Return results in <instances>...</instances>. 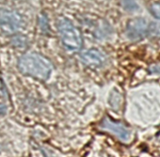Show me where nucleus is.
Here are the masks:
<instances>
[{"label": "nucleus", "mask_w": 160, "mask_h": 157, "mask_svg": "<svg viewBox=\"0 0 160 157\" xmlns=\"http://www.w3.org/2000/svg\"><path fill=\"white\" fill-rule=\"evenodd\" d=\"M122 5L126 11L133 12V11L138 10V8L137 3L134 1V0H122Z\"/></svg>", "instance_id": "7"}, {"label": "nucleus", "mask_w": 160, "mask_h": 157, "mask_svg": "<svg viewBox=\"0 0 160 157\" xmlns=\"http://www.w3.org/2000/svg\"><path fill=\"white\" fill-rule=\"evenodd\" d=\"M152 31H154L156 33V35L160 38V24L158 25H155L153 26V28H152Z\"/></svg>", "instance_id": "11"}, {"label": "nucleus", "mask_w": 160, "mask_h": 157, "mask_svg": "<svg viewBox=\"0 0 160 157\" xmlns=\"http://www.w3.org/2000/svg\"><path fill=\"white\" fill-rule=\"evenodd\" d=\"M13 43L15 44V46H20V45H24L26 43V40L25 38H18V39H14L13 40Z\"/></svg>", "instance_id": "10"}, {"label": "nucleus", "mask_w": 160, "mask_h": 157, "mask_svg": "<svg viewBox=\"0 0 160 157\" xmlns=\"http://www.w3.org/2000/svg\"><path fill=\"white\" fill-rule=\"evenodd\" d=\"M58 28L61 42L68 51H77L80 49L82 45V38L78 28L65 18L58 20Z\"/></svg>", "instance_id": "2"}, {"label": "nucleus", "mask_w": 160, "mask_h": 157, "mask_svg": "<svg viewBox=\"0 0 160 157\" xmlns=\"http://www.w3.org/2000/svg\"><path fill=\"white\" fill-rule=\"evenodd\" d=\"M6 111H7V107L5 105H0V115H1V114L2 115L5 114Z\"/></svg>", "instance_id": "12"}, {"label": "nucleus", "mask_w": 160, "mask_h": 157, "mask_svg": "<svg viewBox=\"0 0 160 157\" xmlns=\"http://www.w3.org/2000/svg\"><path fill=\"white\" fill-rule=\"evenodd\" d=\"M18 67L22 73L41 80H46L53 69L49 59L36 53L22 56L19 60Z\"/></svg>", "instance_id": "1"}, {"label": "nucleus", "mask_w": 160, "mask_h": 157, "mask_svg": "<svg viewBox=\"0 0 160 157\" xmlns=\"http://www.w3.org/2000/svg\"><path fill=\"white\" fill-rule=\"evenodd\" d=\"M101 127L105 130H108V131L115 134L120 139H122L123 141H128L130 138V132L122 124L115 123L108 118L103 120V121L101 123Z\"/></svg>", "instance_id": "6"}, {"label": "nucleus", "mask_w": 160, "mask_h": 157, "mask_svg": "<svg viewBox=\"0 0 160 157\" xmlns=\"http://www.w3.org/2000/svg\"><path fill=\"white\" fill-rule=\"evenodd\" d=\"M159 68H160L159 66H155V67H152V68H151V71H152V72H155V73H157V72H159V73H160V71L158 70Z\"/></svg>", "instance_id": "13"}, {"label": "nucleus", "mask_w": 160, "mask_h": 157, "mask_svg": "<svg viewBox=\"0 0 160 157\" xmlns=\"http://www.w3.org/2000/svg\"><path fill=\"white\" fill-rule=\"evenodd\" d=\"M21 27V17L15 12L0 10V33L7 36L15 34Z\"/></svg>", "instance_id": "3"}, {"label": "nucleus", "mask_w": 160, "mask_h": 157, "mask_svg": "<svg viewBox=\"0 0 160 157\" xmlns=\"http://www.w3.org/2000/svg\"><path fill=\"white\" fill-rule=\"evenodd\" d=\"M149 27L147 22L142 18L130 20L126 27V35L131 41H139L147 36Z\"/></svg>", "instance_id": "4"}, {"label": "nucleus", "mask_w": 160, "mask_h": 157, "mask_svg": "<svg viewBox=\"0 0 160 157\" xmlns=\"http://www.w3.org/2000/svg\"><path fill=\"white\" fill-rule=\"evenodd\" d=\"M151 12H152V14L153 15V17L155 19L160 21V4L159 3H155V4L152 5Z\"/></svg>", "instance_id": "9"}, {"label": "nucleus", "mask_w": 160, "mask_h": 157, "mask_svg": "<svg viewBox=\"0 0 160 157\" xmlns=\"http://www.w3.org/2000/svg\"><path fill=\"white\" fill-rule=\"evenodd\" d=\"M80 59H81V61L85 65H87L92 69L99 68L103 66V64L105 63L104 55L99 50L96 49H91L83 52L80 55Z\"/></svg>", "instance_id": "5"}, {"label": "nucleus", "mask_w": 160, "mask_h": 157, "mask_svg": "<svg viewBox=\"0 0 160 157\" xmlns=\"http://www.w3.org/2000/svg\"><path fill=\"white\" fill-rule=\"evenodd\" d=\"M40 27L42 30L43 33H48L49 32V27H48V21H47V17L45 15H42L40 17Z\"/></svg>", "instance_id": "8"}]
</instances>
